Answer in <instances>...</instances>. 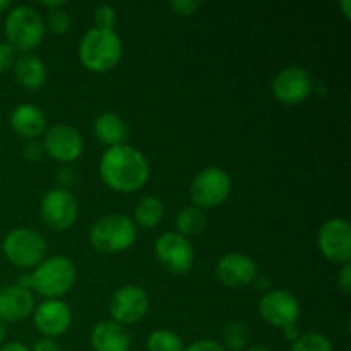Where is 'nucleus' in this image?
Segmentation results:
<instances>
[{"label":"nucleus","mask_w":351,"mask_h":351,"mask_svg":"<svg viewBox=\"0 0 351 351\" xmlns=\"http://www.w3.org/2000/svg\"><path fill=\"white\" fill-rule=\"evenodd\" d=\"M41 5H43V7H47V9H50V12H51V10L64 9L65 2H64V0H57V2H48V0H45V2L41 3Z\"/></svg>","instance_id":"obj_37"},{"label":"nucleus","mask_w":351,"mask_h":351,"mask_svg":"<svg viewBox=\"0 0 351 351\" xmlns=\"http://www.w3.org/2000/svg\"><path fill=\"white\" fill-rule=\"evenodd\" d=\"M271 91L283 105H298L311 96L312 77L302 67H285L273 79Z\"/></svg>","instance_id":"obj_14"},{"label":"nucleus","mask_w":351,"mask_h":351,"mask_svg":"<svg viewBox=\"0 0 351 351\" xmlns=\"http://www.w3.org/2000/svg\"><path fill=\"white\" fill-rule=\"evenodd\" d=\"M74 178L75 173L72 168H62L58 171V184H60V189H64V191H69L74 185Z\"/></svg>","instance_id":"obj_34"},{"label":"nucleus","mask_w":351,"mask_h":351,"mask_svg":"<svg viewBox=\"0 0 351 351\" xmlns=\"http://www.w3.org/2000/svg\"><path fill=\"white\" fill-rule=\"evenodd\" d=\"M350 5L351 2L350 0H343L341 2V9H343V14H345L346 19H351V14H350Z\"/></svg>","instance_id":"obj_39"},{"label":"nucleus","mask_w":351,"mask_h":351,"mask_svg":"<svg viewBox=\"0 0 351 351\" xmlns=\"http://www.w3.org/2000/svg\"><path fill=\"white\" fill-rule=\"evenodd\" d=\"M10 127L23 139L36 141L47 130V120L38 106L23 103L10 113Z\"/></svg>","instance_id":"obj_19"},{"label":"nucleus","mask_w":351,"mask_h":351,"mask_svg":"<svg viewBox=\"0 0 351 351\" xmlns=\"http://www.w3.org/2000/svg\"><path fill=\"white\" fill-rule=\"evenodd\" d=\"M93 132L99 144L115 147L125 144L127 137H129V127L119 115L106 112L96 117L95 123H93Z\"/></svg>","instance_id":"obj_20"},{"label":"nucleus","mask_w":351,"mask_h":351,"mask_svg":"<svg viewBox=\"0 0 351 351\" xmlns=\"http://www.w3.org/2000/svg\"><path fill=\"white\" fill-rule=\"evenodd\" d=\"M34 297L29 290L9 285L0 288V321L19 322L33 315Z\"/></svg>","instance_id":"obj_17"},{"label":"nucleus","mask_w":351,"mask_h":351,"mask_svg":"<svg viewBox=\"0 0 351 351\" xmlns=\"http://www.w3.org/2000/svg\"><path fill=\"white\" fill-rule=\"evenodd\" d=\"M47 26L53 34H65L71 29V17H69V14L64 9L51 10L48 14Z\"/></svg>","instance_id":"obj_27"},{"label":"nucleus","mask_w":351,"mask_h":351,"mask_svg":"<svg viewBox=\"0 0 351 351\" xmlns=\"http://www.w3.org/2000/svg\"><path fill=\"white\" fill-rule=\"evenodd\" d=\"M137 240V226L125 215H106L89 230V242L101 254H119L130 249Z\"/></svg>","instance_id":"obj_4"},{"label":"nucleus","mask_w":351,"mask_h":351,"mask_svg":"<svg viewBox=\"0 0 351 351\" xmlns=\"http://www.w3.org/2000/svg\"><path fill=\"white\" fill-rule=\"evenodd\" d=\"M243 351H273V350L266 348V346H250V348H247Z\"/></svg>","instance_id":"obj_42"},{"label":"nucleus","mask_w":351,"mask_h":351,"mask_svg":"<svg viewBox=\"0 0 351 351\" xmlns=\"http://www.w3.org/2000/svg\"><path fill=\"white\" fill-rule=\"evenodd\" d=\"M230 194H232V178L221 168H204L192 178L191 201L202 211L221 206L230 197Z\"/></svg>","instance_id":"obj_7"},{"label":"nucleus","mask_w":351,"mask_h":351,"mask_svg":"<svg viewBox=\"0 0 351 351\" xmlns=\"http://www.w3.org/2000/svg\"><path fill=\"white\" fill-rule=\"evenodd\" d=\"M184 351H226L221 346V343H216L213 339H199L189 345Z\"/></svg>","instance_id":"obj_32"},{"label":"nucleus","mask_w":351,"mask_h":351,"mask_svg":"<svg viewBox=\"0 0 351 351\" xmlns=\"http://www.w3.org/2000/svg\"><path fill=\"white\" fill-rule=\"evenodd\" d=\"M123 47L119 34L113 29L86 31L79 41V60L88 71L105 74L115 69L122 60Z\"/></svg>","instance_id":"obj_2"},{"label":"nucleus","mask_w":351,"mask_h":351,"mask_svg":"<svg viewBox=\"0 0 351 351\" xmlns=\"http://www.w3.org/2000/svg\"><path fill=\"white\" fill-rule=\"evenodd\" d=\"M7 43L23 53H29L40 47L45 38V23L36 9L29 5H17L7 14Z\"/></svg>","instance_id":"obj_5"},{"label":"nucleus","mask_w":351,"mask_h":351,"mask_svg":"<svg viewBox=\"0 0 351 351\" xmlns=\"http://www.w3.org/2000/svg\"><path fill=\"white\" fill-rule=\"evenodd\" d=\"M259 314L267 324L287 329L297 324L300 317V304L285 290H267L259 300Z\"/></svg>","instance_id":"obj_12"},{"label":"nucleus","mask_w":351,"mask_h":351,"mask_svg":"<svg viewBox=\"0 0 351 351\" xmlns=\"http://www.w3.org/2000/svg\"><path fill=\"white\" fill-rule=\"evenodd\" d=\"M208 219L202 209L195 208V206H187V208L180 209L175 218V228H177L178 235L185 237H197L206 230Z\"/></svg>","instance_id":"obj_23"},{"label":"nucleus","mask_w":351,"mask_h":351,"mask_svg":"<svg viewBox=\"0 0 351 351\" xmlns=\"http://www.w3.org/2000/svg\"><path fill=\"white\" fill-rule=\"evenodd\" d=\"M91 348L95 351H130L129 331L115 321H103L93 328Z\"/></svg>","instance_id":"obj_18"},{"label":"nucleus","mask_w":351,"mask_h":351,"mask_svg":"<svg viewBox=\"0 0 351 351\" xmlns=\"http://www.w3.org/2000/svg\"><path fill=\"white\" fill-rule=\"evenodd\" d=\"M165 215V206L163 202L158 197H144L137 202L136 209H134V225L141 226L144 230H153L156 228L161 223Z\"/></svg>","instance_id":"obj_22"},{"label":"nucleus","mask_w":351,"mask_h":351,"mask_svg":"<svg viewBox=\"0 0 351 351\" xmlns=\"http://www.w3.org/2000/svg\"><path fill=\"white\" fill-rule=\"evenodd\" d=\"M199 7H201V2H195V0H173V2H170V9L182 17L192 16Z\"/></svg>","instance_id":"obj_29"},{"label":"nucleus","mask_w":351,"mask_h":351,"mask_svg":"<svg viewBox=\"0 0 351 351\" xmlns=\"http://www.w3.org/2000/svg\"><path fill=\"white\" fill-rule=\"evenodd\" d=\"M99 177L115 192L129 194L141 191L149 180V163L139 149L132 146L108 147L99 160Z\"/></svg>","instance_id":"obj_1"},{"label":"nucleus","mask_w":351,"mask_h":351,"mask_svg":"<svg viewBox=\"0 0 351 351\" xmlns=\"http://www.w3.org/2000/svg\"><path fill=\"white\" fill-rule=\"evenodd\" d=\"M77 201L71 191L53 189L41 199L40 215L45 225L55 232H64L71 228L77 219Z\"/></svg>","instance_id":"obj_11"},{"label":"nucleus","mask_w":351,"mask_h":351,"mask_svg":"<svg viewBox=\"0 0 351 351\" xmlns=\"http://www.w3.org/2000/svg\"><path fill=\"white\" fill-rule=\"evenodd\" d=\"M130 351H139V350H130Z\"/></svg>","instance_id":"obj_43"},{"label":"nucleus","mask_w":351,"mask_h":351,"mask_svg":"<svg viewBox=\"0 0 351 351\" xmlns=\"http://www.w3.org/2000/svg\"><path fill=\"white\" fill-rule=\"evenodd\" d=\"M34 328L45 338H57L65 335L72 324V312L62 300H45L33 312Z\"/></svg>","instance_id":"obj_16"},{"label":"nucleus","mask_w":351,"mask_h":351,"mask_svg":"<svg viewBox=\"0 0 351 351\" xmlns=\"http://www.w3.org/2000/svg\"><path fill=\"white\" fill-rule=\"evenodd\" d=\"M2 252L12 266L29 269L45 261L47 242L38 232L31 228H16L5 235Z\"/></svg>","instance_id":"obj_6"},{"label":"nucleus","mask_w":351,"mask_h":351,"mask_svg":"<svg viewBox=\"0 0 351 351\" xmlns=\"http://www.w3.org/2000/svg\"><path fill=\"white\" fill-rule=\"evenodd\" d=\"M31 290L47 300H60L75 283V266L69 257L51 256L29 274Z\"/></svg>","instance_id":"obj_3"},{"label":"nucleus","mask_w":351,"mask_h":351,"mask_svg":"<svg viewBox=\"0 0 351 351\" xmlns=\"http://www.w3.org/2000/svg\"><path fill=\"white\" fill-rule=\"evenodd\" d=\"M338 285L343 290V293H350L351 291V264H343L341 271L338 274Z\"/></svg>","instance_id":"obj_33"},{"label":"nucleus","mask_w":351,"mask_h":351,"mask_svg":"<svg viewBox=\"0 0 351 351\" xmlns=\"http://www.w3.org/2000/svg\"><path fill=\"white\" fill-rule=\"evenodd\" d=\"M0 351H31L27 346H24L23 343L19 341H12V343H5V345L0 346Z\"/></svg>","instance_id":"obj_36"},{"label":"nucleus","mask_w":351,"mask_h":351,"mask_svg":"<svg viewBox=\"0 0 351 351\" xmlns=\"http://www.w3.org/2000/svg\"><path fill=\"white\" fill-rule=\"evenodd\" d=\"M14 77L23 88L40 89L47 82V65L36 55L23 53L14 62Z\"/></svg>","instance_id":"obj_21"},{"label":"nucleus","mask_w":351,"mask_h":351,"mask_svg":"<svg viewBox=\"0 0 351 351\" xmlns=\"http://www.w3.org/2000/svg\"><path fill=\"white\" fill-rule=\"evenodd\" d=\"M45 154L58 163H74L84 151V141L77 129L67 123H57L43 134Z\"/></svg>","instance_id":"obj_10"},{"label":"nucleus","mask_w":351,"mask_h":351,"mask_svg":"<svg viewBox=\"0 0 351 351\" xmlns=\"http://www.w3.org/2000/svg\"><path fill=\"white\" fill-rule=\"evenodd\" d=\"M283 331H285V336H287V339H290L291 343H293L295 339H297L298 336H300V335H298V329L295 328V326H290V328L283 329Z\"/></svg>","instance_id":"obj_38"},{"label":"nucleus","mask_w":351,"mask_h":351,"mask_svg":"<svg viewBox=\"0 0 351 351\" xmlns=\"http://www.w3.org/2000/svg\"><path fill=\"white\" fill-rule=\"evenodd\" d=\"M14 62H16V50L7 41H2L0 43V74L14 67Z\"/></svg>","instance_id":"obj_30"},{"label":"nucleus","mask_w":351,"mask_h":351,"mask_svg":"<svg viewBox=\"0 0 351 351\" xmlns=\"http://www.w3.org/2000/svg\"><path fill=\"white\" fill-rule=\"evenodd\" d=\"M45 154L43 144L38 143V141H27L26 146L23 149V156L26 158L27 161H38L41 160Z\"/></svg>","instance_id":"obj_31"},{"label":"nucleus","mask_w":351,"mask_h":351,"mask_svg":"<svg viewBox=\"0 0 351 351\" xmlns=\"http://www.w3.org/2000/svg\"><path fill=\"white\" fill-rule=\"evenodd\" d=\"M216 278L226 288L249 287L257 278V267L249 256L240 252H232L223 256L216 264Z\"/></svg>","instance_id":"obj_15"},{"label":"nucleus","mask_w":351,"mask_h":351,"mask_svg":"<svg viewBox=\"0 0 351 351\" xmlns=\"http://www.w3.org/2000/svg\"><path fill=\"white\" fill-rule=\"evenodd\" d=\"M3 339H5V324L0 321V346H2Z\"/></svg>","instance_id":"obj_40"},{"label":"nucleus","mask_w":351,"mask_h":351,"mask_svg":"<svg viewBox=\"0 0 351 351\" xmlns=\"http://www.w3.org/2000/svg\"><path fill=\"white\" fill-rule=\"evenodd\" d=\"M31 351H60V346L55 339L51 338H41L34 343L33 350Z\"/></svg>","instance_id":"obj_35"},{"label":"nucleus","mask_w":351,"mask_h":351,"mask_svg":"<svg viewBox=\"0 0 351 351\" xmlns=\"http://www.w3.org/2000/svg\"><path fill=\"white\" fill-rule=\"evenodd\" d=\"M154 257L171 274H187L194 266L195 254L189 239L167 232L154 243Z\"/></svg>","instance_id":"obj_8"},{"label":"nucleus","mask_w":351,"mask_h":351,"mask_svg":"<svg viewBox=\"0 0 351 351\" xmlns=\"http://www.w3.org/2000/svg\"><path fill=\"white\" fill-rule=\"evenodd\" d=\"M117 23V12L112 5H98L95 9V24L98 29H113Z\"/></svg>","instance_id":"obj_28"},{"label":"nucleus","mask_w":351,"mask_h":351,"mask_svg":"<svg viewBox=\"0 0 351 351\" xmlns=\"http://www.w3.org/2000/svg\"><path fill=\"white\" fill-rule=\"evenodd\" d=\"M149 308L146 291L137 285H125L119 288L110 298V315L119 324H136Z\"/></svg>","instance_id":"obj_13"},{"label":"nucleus","mask_w":351,"mask_h":351,"mask_svg":"<svg viewBox=\"0 0 351 351\" xmlns=\"http://www.w3.org/2000/svg\"><path fill=\"white\" fill-rule=\"evenodd\" d=\"M317 249L324 259L335 264L351 261V225L343 218H331L319 228Z\"/></svg>","instance_id":"obj_9"},{"label":"nucleus","mask_w":351,"mask_h":351,"mask_svg":"<svg viewBox=\"0 0 351 351\" xmlns=\"http://www.w3.org/2000/svg\"><path fill=\"white\" fill-rule=\"evenodd\" d=\"M147 351H184V341L178 335L168 329H158L151 332L146 341Z\"/></svg>","instance_id":"obj_25"},{"label":"nucleus","mask_w":351,"mask_h":351,"mask_svg":"<svg viewBox=\"0 0 351 351\" xmlns=\"http://www.w3.org/2000/svg\"><path fill=\"white\" fill-rule=\"evenodd\" d=\"M250 343V331L247 324L240 321L230 322L223 331L221 346L226 351H243Z\"/></svg>","instance_id":"obj_24"},{"label":"nucleus","mask_w":351,"mask_h":351,"mask_svg":"<svg viewBox=\"0 0 351 351\" xmlns=\"http://www.w3.org/2000/svg\"><path fill=\"white\" fill-rule=\"evenodd\" d=\"M10 7V0H0V12L7 10Z\"/></svg>","instance_id":"obj_41"},{"label":"nucleus","mask_w":351,"mask_h":351,"mask_svg":"<svg viewBox=\"0 0 351 351\" xmlns=\"http://www.w3.org/2000/svg\"><path fill=\"white\" fill-rule=\"evenodd\" d=\"M290 351H332L329 338L319 332H305L291 343Z\"/></svg>","instance_id":"obj_26"}]
</instances>
